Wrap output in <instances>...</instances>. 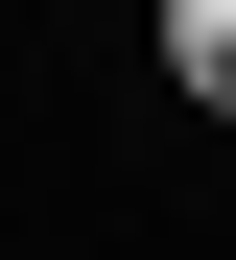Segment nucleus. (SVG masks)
Returning <instances> with one entry per match:
<instances>
[{
    "label": "nucleus",
    "mask_w": 236,
    "mask_h": 260,
    "mask_svg": "<svg viewBox=\"0 0 236 260\" xmlns=\"http://www.w3.org/2000/svg\"><path fill=\"white\" fill-rule=\"evenodd\" d=\"M165 71H189V95L236 118V0H165Z\"/></svg>",
    "instance_id": "obj_1"
}]
</instances>
